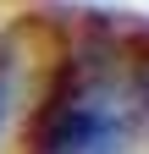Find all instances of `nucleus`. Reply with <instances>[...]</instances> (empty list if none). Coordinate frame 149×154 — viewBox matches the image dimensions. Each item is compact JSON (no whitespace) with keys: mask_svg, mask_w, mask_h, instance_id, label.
<instances>
[{"mask_svg":"<svg viewBox=\"0 0 149 154\" xmlns=\"http://www.w3.org/2000/svg\"><path fill=\"white\" fill-rule=\"evenodd\" d=\"M6 99H11V66H6V55H0V121H6Z\"/></svg>","mask_w":149,"mask_h":154,"instance_id":"obj_3","label":"nucleus"},{"mask_svg":"<svg viewBox=\"0 0 149 154\" xmlns=\"http://www.w3.org/2000/svg\"><path fill=\"white\" fill-rule=\"evenodd\" d=\"M133 77H138V94H144V110H149V44H144V55L133 61Z\"/></svg>","mask_w":149,"mask_h":154,"instance_id":"obj_2","label":"nucleus"},{"mask_svg":"<svg viewBox=\"0 0 149 154\" xmlns=\"http://www.w3.org/2000/svg\"><path fill=\"white\" fill-rule=\"evenodd\" d=\"M144 116L138 77L110 55H78L55 77L39 116V154H127Z\"/></svg>","mask_w":149,"mask_h":154,"instance_id":"obj_1","label":"nucleus"}]
</instances>
